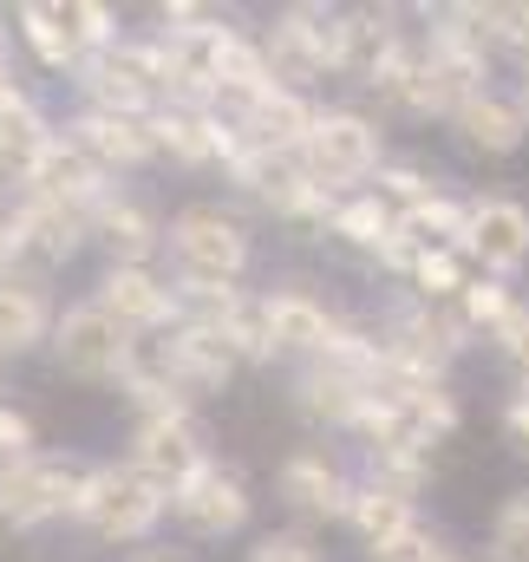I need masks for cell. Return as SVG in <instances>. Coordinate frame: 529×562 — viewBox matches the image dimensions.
<instances>
[{
	"label": "cell",
	"mask_w": 529,
	"mask_h": 562,
	"mask_svg": "<svg viewBox=\"0 0 529 562\" xmlns=\"http://www.w3.org/2000/svg\"><path fill=\"white\" fill-rule=\"evenodd\" d=\"M92 471L99 464H86L72 451H33V458L0 464V524L7 530H40L53 517H79Z\"/></svg>",
	"instance_id": "6da1fadb"
},
{
	"label": "cell",
	"mask_w": 529,
	"mask_h": 562,
	"mask_svg": "<svg viewBox=\"0 0 529 562\" xmlns=\"http://www.w3.org/2000/svg\"><path fill=\"white\" fill-rule=\"evenodd\" d=\"M170 256L183 288H236L249 269V229L216 203H190L170 216Z\"/></svg>",
	"instance_id": "7a4b0ae2"
},
{
	"label": "cell",
	"mask_w": 529,
	"mask_h": 562,
	"mask_svg": "<svg viewBox=\"0 0 529 562\" xmlns=\"http://www.w3.org/2000/svg\"><path fill=\"white\" fill-rule=\"evenodd\" d=\"M262 53H268V66H274L281 86L340 72V59H347V13H334V7H320V0H294V7L274 13Z\"/></svg>",
	"instance_id": "3957f363"
},
{
	"label": "cell",
	"mask_w": 529,
	"mask_h": 562,
	"mask_svg": "<svg viewBox=\"0 0 529 562\" xmlns=\"http://www.w3.org/2000/svg\"><path fill=\"white\" fill-rule=\"evenodd\" d=\"M170 510V491H157L144 471L132 464H99L92 484H86V504H79V524L105 543H137L164 524Z\"/></svg>",
	"instance_id": "277c9868"
},
{
	"label": "cell",
	"mask_w": 529,
	"mask_h": 562,
	"mask_svg": "<svg viewBox=\"0 0 529 562\" xmlns=\"http://www.w3.org/2000/svg\"><path fill=\"white\" fill-rule=\"evenodd\" d=\"M301 164H307L327 190H340V183H367V177L386 170V132H380L367 112L327 105L320 125H314V138H307V150H301Z\"/></svg>",
	"instance_id": "5b68a950"
},
{
	"label": "cell",
	"mask_w": 529,
	"mask_h": 562,
	"mask_svg": "<svg viewBox=\"0 0 529 562\" xmlns=\"http://www.w3.org/2000/svg\"><path fill=\"white\" fill-rule=\"evenodd\" d=\"M132 347H137V334H125L99 301H72L59 314V327H53V353H59V367L72 380H119Z\"/></svg>",
	"instance_id": "8992f818"
},
{
	"label": "cell",
	"mask_w": 529,
	"mask_h": 562,
	"mask_svg": "<svg viewBox=\"0 0 529 562\" xmlns=\"http://www.w3.org/2000/svg\"><path fill=\"white\" fill-rule=\"evenodd\" d=\"M203 464H210V438H203V425L190 413L144 419L132 431V471H144L157 491H183Z\"/></svg>",
	"instance_id": "52a82bcc"
},
{
	"label": "cell",
	"mask_w": 529,
	"mask_h": 562,
	"mask_svg": "<svg viewBox=\"0 0 529 562\" xmlns=\"http://www.w3.org/2000/svg\"><path fill=\"white\" fill-rule=\"evenodd\" d=\"M125 334H170L177 321H183V294L170 288V281H157L150 269H105V281H99V294H92Z\"/></svg>",
	"instance_id": "ba28073f"
},
{
	"label": "cell",
	"mask_w": 529,
	"mask_h": 562,
	"mask_svg": "<svg viewBox=\"0 0 529 562\" xmlns=\"http://www.w3.org/2000/svg\"><path fill=\"white\" fill-rule=\"evenodd\" d=\"M249 484L236 477V471H223V464H203L183 491H170V510H177V524H190L196 537H236L243 524H249Z\"/></svg>",
	"instance_id": "9c48e42d"
},
{
	"label": "cell",
	"mask_w": 529,
	"mask_h": 562,
	"mask_svg": "<svg viewBox=\"0 0 529 562\" xmlns=\"http://www.w3.org/2000/svg\"><path fill=\"white\" fill-rule=\"evenodd\" d=\"M229 119L243 125V138L256 144V150L301 157V150H307V138H314V125H320V105H314L307 92H294V86H274V92H262V99L236 105Z\"/></svg>",
	"instance_id": "30bf717a"
},
{
	"label": "cell",
	"mask_w": 529,
	"mask_h": 562,
	"mask_svg": "<svg viewBox=\"0 0 529 562\" xmlns=\"http://www.w3.org/2000/svg\"><path fill=\"white\" fill-rule=\"evenodd\" d=\"M274 491H281V504H288L294 517H340V524H347L360 484H353L327 451H294V458H281Z\"/></svg>",
	"instance_id": "8fae6325"
},
{
	"label": "cell",
	"mask_w": 529,
	"mask_h": 562,
	"mask_svg": "<svg viewBox=\"0 0 529 562\" xmlns=\"http://www.w3.org/2000/svg\"><path fill=\"white\" fill-rule=\"evenodd\" d=\"M92 243H105V256H112V269H150V256L170 243V229L137 203V196H105L99 210H92Z\"/></svg>",
	"instance_id": "7c38bea8"
},
{
	"label": "cell",
	"mask_w": 529,
	"mask_h": 562,
	"mask_svg": "<svg viewBox=\"0 0 529 562\" xmlns=\"http://www.w3.org/2000/svg\"><path fill=\"white\" fill-rule=\"evenodd\" d=\"M26 196H46V203H72V210H99L105 196H112V177L79 150V144L59 138L46 144V157H40V170H33V183H26Z\"/></svg>",
	"instance_id": "4fadbf2b"
},
{
	"label": "cell",
	"mask_w": 529,
	"mask_h": 562,
	"mask_svg": "<svg viewBox=\"0 0 529 562\" xmlns=\"http://www.w3.org/2000/svg\"><path fill=\"white\" fill-rule=\"evenodd\" d=\"M53 327H59V314L46 301V276H33V269L0 276V360L33 353Z\"/></svg>",
	"instance_id": "5bb4252c"
},
{
	"label": "cell",
	"mask_w": 529,
	"mask_h": 562,
	"mask_svg": "<svg viewBox=\"0 0 529 562\" xmlns=\"http://www.w3.org/2000/svg\"><path fill=\"white\" fill-rule=\"evenodd\" d=\"M471 256L497 276H517L529 262V210L517 196H477L471 203Z\"/></svg>",
	"instance_id": "9a60e30c"
},
{
	"label": "cell",
	"mask_w": 529,
	"mask_h": 562,
	"mask_svg": "<svg viewBox=\"0 0 529 562\" xmlns=\"http://www.w3.org/2000/svg\"><path fill=\"white\" fill-rule=\"evenodd\" d=\"M66 138L79 144L105 177H112V170H137L144 157H157L150 119H119V112H79V119L66 125Z\"/></svg>",
	"instance_id": "2e32d148"
},
{
	"label": "cell",
	"mask_w": 529,
	"mask_h": 562,
	"mask_svg": "<svg viewBox=\"0 0 529 562\" xmlns=\"http://www.w3.org/2000/svg\"><path fill=\"white\" fill-rule=\"evenodd\" d=\"M13 223H20V243H26V256H40V262H72V256L92 243V210H72V203L20 196Z\"/></svg>",
	"instance_id": "e0dca14e"
},
{
	"label": "cell",
	"mask_w": 529,
	"mask_h": 562,
	"mask_svg": "<svg viewBox=\"0 0 529 562\" xmlns=\"http://www.w3.org/2000/svg\"><path fill=\"white\" fill-rule=\"evenodd\" d=\"M405 46H412V40L398 33L393 7H360V13H347V59H340V72H347L353 86H380L398 66Z\"/></svg>",
	"instance_id": "ac0fdd59"
},
{
	"label": "cell",
	"mask_w": 529,
	"mask_h": 562,
	"mask_svg": "<svg viewBox=\"0 0 529 562\" xmlns=\"http://www.w3.org/2000/svg\"><path fill=\"white\" fill-rule=\"evenodd\" d=\"M119 386L132 393L137 406H144V419H170V413H190V386H183V373L170 367V347L164 340H137L132 360H125V373H119Z\"/></svg>",
	"instance_id": "d6986e66"
},
{
	"label": "cell",
	"mask_w": 529,
	"mask_h": 562,
	"mask_svg": "<svg viewBox=\"0 0 529 562\" xmlns=\"http://www.w3.org/2000/svg\"><path fill=\"white\" fill-rule=\"evenodd\" d=\"M164 347H170V367L183 373L190 393H216V386H229V373L243 367V360L229 353L223 327H203V321H177V327L164 334Z\"/></svg>",
	"instance_id": "ffe728a7"
},
{
	"label": "cell",
	"mask_w": 529,
	"mask_h": 562,
	"mask_svg": "<svg viewBox=\"0 0 529 562\" xmlns=\"http://www.w3.org/2000/svg\"><path fill=\"white\" fill-rule=\"evenodd\" d=\"M72 79H79V92H86V112H119V119H150V112L164 105V99H157V92H150V86L137 79L132 66L119 59V53H92V59H86V66H79Z\"/></svg>",
	"instance_id": "44dd1931"
},
{
	"label": "cell",
	"mask_w": 529,
	"mask_h": 562,
	"mask_svg": "<svg viewBox=\"0 0 529 562\" xmlns=\"http://www.w3.org/2000/svg\"><path fill=\"white\" fill-rule=\"evenodd\" d=\"M367 400H373L367 380H353V373H340V367H320V360H307V373L294 380V406L314 425H347V431H353L360 413H367Z\"/></svg>",
	"instance_id": "7402d4cb"
},
{
	"label": "cell",
	"mask_w": 529,
	"mask_h": 562,
	"mask_svg": "<svg viewBox=\"0 0 529 562\" xmlns=\"http://www.w3.org/2000/svg\"><path fill=\"white\" fill-rule=\"evenodd\" d=\"M268 321H274V347H281V353H307V360H320L327 340L340 334V321H334L307 288H281V294H268Z\"/></svg>",
	"instance_id": "603a6c76"
},
{
	"label": "cell",
	"mask_w": 529,
	"mask_h": 562,
	"mask_svg": "<svg viewBox=\"0 0 529 562\" xmlns=\"http://www.w3.org/2000/svg\"><path fill=\"white\" fill-rule=\"evenodd\" d=\"M451 125H458V138L471 144V150H491V157H510L529 132L524 105H517V99H497V92H477L471 105H458Z\"/></svg>",
	"instance_id": "cb8c5ba5"
},
{
	"label": "cell",
	"mask_w": 529,
	"mask_h": 562,
	"mask_svg": "<svg viewBox=\"0 0 529 562\" xmlns=\"http://www.w3.org/2000/svg\"><path fill=\"white\" fill-rule=\"evenodd\" d=\"M347 524H353V537L380 557V550H386V543H398L405 530H418V510H412V497H405V491H386V484H373V477H367V484L353 491Z\"/></svg>",
	"instance_id": "d4e9b609"
},
{
	"label": "cell",
	"mask_w": 529,
	"mask_h": 562,
	"mask_svg": "<svg viewBox=\"0 0 529 562\" xmlns=\"http://www.w3.org/2000/svg\"><path fill=\"white\" fill-rule=\"evenodd\" d=\"M53 138H59V132L40 119V105H33V112H13V119H0V183H7V190H13V183L26 190Z\"/></svg>",
	"instance_id": "484cf974"
},
{
	"label": "cell",
	"mask_w": 529,
	"mask_h": 562,
	"mask_svg": "<svg viewBox=\"0 0 529 562\" xmlns=\"http://www.w3.org/2000/svg\"><path fill=\"white\" fill-rule=\"evenodd\" d=\"M327 236H340L347 249H367V256H380V249L398 236V210L380 196V190H367V196H347V203H340V216L327 223Z\"/></svg>",
	"instance_id": "4316f807"
},
{
	"label": "cell",
	"mask_w": 529,
	"mask_h": 562,
	"mask_svg": "<svg viewBox=\"0 0 529 562\" xmlns=\"http://www.w3.org/2000/svg\"><path fill=\"white\" fill-rule=\"evenodd\" d=\"M223 340H229V353L249 360V367H262V360L281 353V347H274V321H268V294H236V301H229Z\"/></svg>",
	"instance_id": "83f0119b"
},
{
	"label": "cell",
	"mask_w": 529,
	"mask_h": 562,
	"mask_svg": "<svg viewBox=\"0 0 529 562\" xmlns=\"http://www.w3.org/2000/svg\"><path fill=\"white\" fill-rule=\"evenodd\" d=\"M20 33H26V46H33L53 72H79V66H86L79 40L66 33V20H59L53 0H26V7H20Z\"/></svg>",
	"instance_id": "f1b7e54d"
},
{
	"label": "cell",
	"mask_w": 529,
	"mask_h": 562,
	"mask_svg": "<svg viewBox=\"0 0 529 562\" xmlns=\"http://www.w3.org/2000/svg\"><path fill=\"white\" fill-rule=\"evenodd\" d=\"M53 7H59V20H66V33L79 40V53H86V59L119 46V13H112L105 0H53Z\"/></svg>",
	"instance_id": "f546056e"
},
{
	"label": "cell",
	"mask_w": 529,
	"mask_h": 562,
	"mask_svg": "<svg viewBox=\"0 0 529 562\" xmlns=\"http://www.w3.org/2000/svg\"><path fill=\"white\" fill-rule=\"evenodd\" d=\"M458 314L471 321V334H491V340H497L524 307H517V294H510L504 281H471V288L458 294Z\"/></svg>",
	"instance_id": "4dcf8cb0"
},
{
	"label": "cell",
	"mask_w": 529,
	"mask_h": 562,
	"mask_svg": "<svg viewBox=\"0 0 529 562\" xmlns=\"http://www.w3.org/2000/svg\"><path fill=\"white\" fill-rule=\"evenodd\" d=\"M380 196L405 216V210H418V203L438 196V177H431L425 164H412V157H386V170H380Z\"/></svg>",
	"instance_id": "1f68e13d"
},
{
	"label": "cell",
	"mask_w": 529,
	"mask_h": 562,
	"mask_svg": "<svg viewBox=\"0 0 529 562\" xmlns=\"http://www.w3.org/2000/svg\"><path fill=\"white\" fill-rule=\"evenodd\" d=\"M412 281H418V301H431V307L471 288V281H464V256H458V249H418V269H412Z\"/></svg>",
	"instance_id": "d6a6232c"
},
{
	"label": "cell",
	"mask_w": 529,
	"mask_h": 562,
	"mask_svg": "<svg viewBox=\"0 0 529 562\" xmlns=\"http://www.w3.org/2000/svg\"><path fill=\"white\" fill-rule=\"evenodd\" d=\"M484 40L497 53H510L529 72V0H517V7H484Z\"/></svg>",
	"instance_id": "836d02e7"
},
{
	"label": "cell",
	"mask_w": 529,
	"mask_h": 562,
	"mask_svg": "<svg viewBox=\"0 0 529 562\" xmlns=\"http://www.w3.org/2000/svg\"><path fill=\"white\" fill-rule=\"evenodd\" d=\"M491 550H497V562H529V491H517V497L497 510Z\"/></svg>",
	"instance_id": "e575fe53"
},
{
	"label": "cell",
	"mask_w": 529,
	"mask_h": 562,
	"mask_svg": "<svg viewBox=\"0 0 529 562\" xmlns=\"http://www.w3.org/2000/svg\"><path fill=\"white\" fill-rule=\"evenodd\" d=\"M425 477H431V458H425V451H373V484L418 497Z\"/></svg>",
	"instance_id": "d590c367"
},
{
	"label": "cell",
	"mask_w": 529,
	"mask_h": 562,
	"mask_svg": "<svg viewBox=\"0 0 529 562\" xmlns=\"http://www.w3.org/2000/svg\"><path fill=\"white\" fill-rule=\"evenodd\" d=\"M249 562H320V550H314L301 530H268L262 543L249 550Z\"/></svg>",
	"instance_id": "8d00e7d4"
},
{
	"label": "cell",
	"mask_w": 529,
	"mask_h": 562,
	"mask_svg": "<svg viewBox=\"0 0 529 562\" xmlns=\"http://www.w3.org/2000/svg\"><path fill=\"white\" fill-rule=\"evenodd\" d=\"M13 458H33V419L0 400V464H13Z\"/></svg>",
	"instance_id": "74e56055"
},
{
	"label": "cell",
	"mask_w": 529,
	"mask_h": 562,
	"mask_svg": "<svg viewBox=\"0 0 529 562\" xmlns=\"http://www.w3.org/2000/svg\"><path fill=\"white\" fill-rule=\"evenodd\" d=\"M497 347H504V360L524 373V393H529V307L510 321V327H504V334H497Z\"/></svg>",
	"instance_id": "f35d334b"
},
{
	"label": "cell",
	"mask_w": 529,
	"mask_h": 562,
	"mask_svg": "<svg viewBox=\"0 0 529 562\" xmlns=\"http://www.w3.org/2000/svg\"><path fill=\"white\" fill-rule=\"evenodd\" d=\"M20 256H26L20 223H13V216H0V276H13V269H20Z\"/></svg>",
	"instance_id": "ab89813d"
},
{
	"label": "cell",
	"mask_w": 529,
	"mask_h": 562,
	"mask_svg": "<svg viewBox=\"0 0 529 562\" xmlns=\"http://www.w3.org/2000/svg\"><path fill=\"white\" fill-rule=\"evenodd\" d=\"M504 431H510L517 451H529V393H517V400L504 406Z\"/></svg>",
	"instance_id": "60d3db41"
},
{
	"label": "cell",
	"mask_w": 529,
	"mask_h": 562,
	"mask_svg": "<svg viewBox=\"0 0 529 562\" xmlns=\"http://www.w3.org/2000/svg\"><path fill=\"white\" fill-rule=\"evenodd\" d=\"M0 79H7V46H0Z\"/></svg>",
	"instance_id": "b9f144b4"
},
{
	"label": "cell",
	"mask_w": 529,
	"mask_h": 562,
	"mask_svg": "<svg viewBox=\"0 0 529 562\" xmlns=\"http://www.w3.org/2000/svg\"><path fill=\"white\" fill-rule=\"evenodd\" d=\"M137 562H170V557H137Z\"/></svg>",
	"instance_id": "7bdbcfd3"
}]
</instances>
